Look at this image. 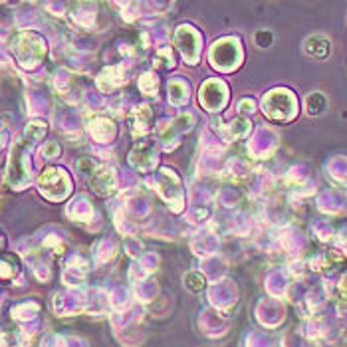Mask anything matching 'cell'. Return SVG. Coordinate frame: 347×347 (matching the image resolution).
<instances>
[{"label": "cell", "mask_w": 347, "mask_h": 347, "mask_svg": "<svg viewBox=\"0 0 347 347\" xmlns=\"http://www.w3.org/2000/svg\"><path fill=\"white\" fill-rule=\"evenodd\" d=\"M306 52L314 58H325L330 52V42L321 36H312L306 42Z\"/></svg>", "instance_id": "6da1fadb"}, {"label": "cell", "mask_w": 347, "mask_h": 347, "mask_svg": "<svg viewBox=\"0 0 347 347\" xmlns=\"http://www.w3.org/2000/svg\"><path fill=\"white\" fill-rule=\"evenodd\" d=\"M185 282H187V288L189 290H192V292H201V290H205V278L201 276V274H189L187 278H185Z\"/></svg>", "instance_id": "7a4b0ae2"}, {"label": "cell", "mask_w": 347, "mask_h": 347, "mask_svg": "<svg viewBox=\"0 0 347 347\" xmlns=\"http://www.w3.org/2000/svg\"><path fill=\"white\" fill-rule=\"evenodd\" d=\"M256 44H258L260 48H268V46L272 44V34L266 32V30L256 32Z\"/></svg>", "instance_id": "3957f363"}]
</instances>
